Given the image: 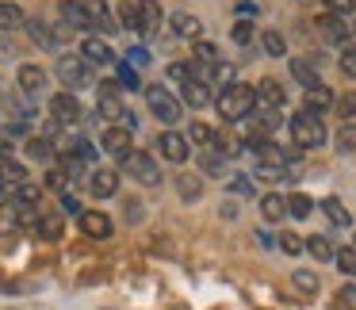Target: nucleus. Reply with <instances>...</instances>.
I'll return each mask as SVG.
<instances>
[{
  "label": "nucleus",
  "mask_w": 356,
  "mask_h": 310,
  "mask_svg": "<svg viewBox=\"0 0 356 310\" xmlns=\"http://www.w3.org/2000/svg\"><path fill=\"white\" fill-rule=\"evenodd\" d=\"M19 230V218H0V234H16Z\"/></svg>",
  "instance_id": "bf43d9fd"
},
{
  "label": "nucleus",
  "mask_w": 356,
  "mask_h": 310,
  "mask_svg": "<svg viewBox=\"0 0 356 310\" xmlns=\"http://www.w3.org/2000/svg\"><path fill=\"white\" fill-rule=\"evenodd\" d=\"M115 81H119V88H138V73H134V65H127V62H115Z\"/></svg>",
  "instance_id": "a19ab883"
},
{
  "label": "nucleus",
  "mask_w": 356,
  "mask_h": 310,
  "mask_svg": "<svg viewBox=\"0 0 356 310\" xmlns=\"http://www.w3.org/2000/svg\"><path fill=\"white\" fill-rule=\"evenodd\" d=\"M261 215L268 218V222H280V218L287 215V199H284V195H276V192L264 195V199H261Z\"/></svg>",
  "instance_id": "bb28decb"
},
{
  "label": "nucleus",
  "mask_w": 356,
  "mask_h": 310,
  "mask_svg": "<svg viewBox=\"0 0 356 310\" xmlns=\"http://www.w3.org/2000/svg\"><path fill=\"white\" fill-rule=\"evenodd\" d=\"M177 192H180V199H184V203H195L203 195V180L200 177H180L177 180Z\"/></svg>",
  "instance_id": "7c9ffc66"
},
{
  "label": "nucleus",
  "mask_w": 356,
  "mask_h": 310,
  "mask_svg": "<svg viewBox=\"0 0 356 310\" xmlns=\"http://www.w3.org/2000/svg\"><path fill=\"white\" fill-rule=\"evenodd\" d=\"M188 142H195V146H211V142H215V131H211L207 123H200V119H195V123L188 127Z\"/></svg>",
  "instance_id": "58836bf2"
},
{
  "label": "nucleus",
  "mask_w": 356,
  "mask_h": 310,
  "mask_svg": "<svg viewBox=\"0 0 356 310\" xmlns=\"http://www.w3.org/2000/svg\"><path fill=\"white\" fill-rule=\"evenodd\" d=\"M310 211H314L310 195H302V192H291V195H287V215H291V218H310Z\"/></svg>",
  "instance_id": "c85d7f7f"
},
{
  "label": "nucleus",
  "mask_w": 356,
  "mask_h": 310,
  "mask_svg": "<svg viewBox=\"0 0 356 310\" xmlns=\"http://www.w3.org/2000/svg\"><path fill=\"white\" fill-rule=\"evenodd\" d=\"M215 154H222L226 161L230 157H241V149H245V138H238V134H230V131H215Z\"/></svg>",
  "instance_id": "6ab92c4d"
},
{
  "label": "nucleus",
  "mask_w": 356,
  "mask_h": 310,
  "mask_svg": "<svg viewBox=\"0 0 356 310\" xmlns=\"http://www.w3.org/2000/svg\"><path fill=\"white\" fill-rule=\"evenodd\" d=\"M192 47H195V62H203V65H215V62H218V47H215V42L195 39Z\"/></svg>",
  "instance_id": "ea45409f"
},
{
  "label": "nucleus",
  "mask_w": 356,
  "mask_h": 310,
  "mask_svg": "<svg viewBox=\"0 0 356 310\" xmlns=\"http://www.w3.org/2000/svg\"><path fill=\"white\" fill-rule=\"evenodd\" d=\"M215 81L218 85H234V65H226V62H215Z\"/></svg>",
  "instance_id": "5fc2aeb1"
},
{
  "label": "nucleus",
  "mask_w": 356,
  "mask_h": 310,
  "mask_svg": "<svg viewBox=\"0 0 356 310\" xmlns=\"http://www.w3.org/2000/svg\"><path fill=\"white\" fill-rule=\"evenodd\" d=\"M261 42H264V54H268V58H284V54H287L284 35H276V31H264V35H261Z\"/></svg>",
  "instance_id": "e433bc0d"
},
{
  "label": "nucleus",
  "mask_w": 356,
  "mask_h": 310,
  "mask_svg": "<svg viewBox=\"0 0 356 310\" xmlns=\"http://www.w3.org/2000/svg\"><path fill=\"white\" fill-rule=\"evenodd\" d=\"M337 149L341 154H356V123H345L337 131Z\"/></svg>",
  "instance_id": "79ce46f5"
},
{
  "label": "nucleus",
  "mask_w": 356,
  "mask_h": 310,
  "mask_svg": "<svg viewBox=\"0 0 356 310\" xmlns=\"http://www.w3.org/2000/svg\"><path fill=\"white\" fill-rule=\"evenodd\" d=\"M188 146H192V142H188L180 131H165L161 138H157V149H161V157H165V161H172V165H184L188 157H192V149H188Z\"/></svg>",
  "instance_id": "423d86ee"
},
{
  "label": "nucleus",
  "mask_w": 356,
  "mask_h": 310,
  "mask_svg": "<svg viewBox=\"0 0 356 310\" xmlns=\"http://www.w3.org/2000/svg\"><path fill=\"white\" fill-rule=\"evenodd\" d=\"M333 264L341 268V276L356 279V249H337V256H333Z\"/></svg>",
  "instance_id": "4c0bfd02"
},
{
  "label": "nucleus",
  "mask_w": 356,
  "mask_h": 310,
  "mask_svg": "<svg viewBox=\"0 0 356 310\" xmlns=\"http://www.w3.org/2000/svg\"><path fill=\"white\" fill-rule=\"evenodd\" d=\"M119 24L123 27H131V31H138V12H134V4H119Z\"/></svg>",
  "instance_id": "09e8293b"
},
{
  "label": "nucleus",
  "mask_w": 356,
  "mask_h": 310,
  "mask_svg": "<svg viewBox=\"0 0 356 310\" xmlns=\"http://www.w3.org/2000/svg\"><path fill=\"white\" fill-rule=\"evenodd\" d=\"M35 230H39L47 241H58V238H62V218H58V215H42Z\"/></svg>",
  "instance_id": "c9c22d12"
},
{
  "label": "nucleus",
  "mask_w": 356,
  "mask_h": 310,
  "mask_svg": "<svg viewBox=\"0 0 356 310\" xmlns=\"http://www.w3.org/2000/svg\"><path fill=\"white\" fill-rule=\"evenodd\" d=\"M146 104L161 123H169V127L180 123V96H172L165 85H149L146 88Z\"/></svg>",
  "instance_id": "7ed1b4c3"
},
{
  "label": "nucleus",
  "mask_w": 356,
  "mask_h": 310,
  "mask_svg": "<svg viewBox=\"0 0 356 310\" xmlns=\"http://www.w3.org/2000/svg\"><path fill=\"white\" fill-rule=\"evenodd\" d=\"M58 77H62V85L81 88V85L92 81V65H88L81 54H65V58H58Z\"/></svg>",
  "instance_id": "39448f33"
},
{
  "label": "nucleus",
  "mask_w": 356,
  "mask_h": 310,
  "mask_svg": "<svg viewBox=\"0 0 356 310\" xmlns=\"http://www.w3.org/2000/svg\"><path fill=\"white\" fill-rule=\"evenodd\" d=\"M180 96L184 100L180 104H188V108H207L215 96H211V85H203V81H188V85H180Z\"/></svg>",
  "instance_id": "a211bd4d"
},
{
  "label": "nucleus",
  "mask_w": 356,
  "mask_h": 310,
  "mask_svg": "<svg viewBox=\"0 0 356 310\" xmlns=\"http://www.w3.org/2000/svg\"><path fill=\"white\" fill-rule=\"evenodd\" d=\"M123 111H127V104L119 100V96H100V115L108 119V123H119Z\"/></svg>",
  "instance_id": "473e14b6"
},
{
  "label": "nucleus",
  "mask_w": 356,
  "mask_h": 310,
  "mask_svg": "<svg viewBox=\"0 0 356 310\" xmlns=\"http://www.w3.org/2000/svg\"><path fill=\"white\" fill-rule=\"evenodd\" d=\"M88 8V27H100V31H115V19H111V12H108V4L104 0H88L85 4Z\"/></svg>",
  "instance_id": "aec40b11"
},
{
  "label": "nucleus",
  "mask_w": 356,
  "mask_h": 310,
  "mask_svg": "<svg viewBox=\"0 0 356 310\" xmlns=\"http://www.w3.org/2000/svg\"><path fill=\"white\" fill-rule=\"evenodd\" d=\"M291 284H295V291L299 295H318V276L314 272H307V268H299V272H291Z\"/></svg>",
  "instance_id": "2f4dec72"
},
{
  "label": "nucleus",
  "mask_w": 356,
  "mask_h": 310,
  "mask_svg": "<svg viewBox=\"0 0 356 310\" xmlns=\"http://www.w3.org/2000/svg\"><path fill=\"white\" fill-rule=\"evenodd\" d=\"M356 8V0H325V12L330 16H348Z\"/></svg>",
  "instance_id": "603ef678"
},
{
  "label": "nucleus",
  "mask_w": 356,
  "mask_h": 310,
  "mask_svg": "<svg viewBox=\"0 0 356 310\" xmlns=\"http://www.w3.org/2000/svg\"><path fill=\"white\" fill-rule=\"evenodd\" d=\"M81 58H85L88 65H115V54H111V47L104 39H96V35H88L85 42H81Z\"/></svg>",
  "instance_id": "9d476101"
},
{
  "label": "nucleus",
  "mask_w": 356,
  "mask_h": 310,
  "mask_svg": "<svg viewBox=\"0 0 356 310\" xmlns=\"http://www.w3.org/2000/svg\"><path fill=\"white\" fill-rule=\"evenodd\" d=\"M238 16H257V4H253V0H241V4H238Z\"/></svg>",
  "instance_id": "052dcab7"
},
{
  "label": "nucleus",
  "mask_w": 356,
  "mask_h": 310,
  "mask_svg": "<svg viewBox=\"0 0 356 310\" xmlns=\"http://www.w3.org/2000/svg\"><path fill=\"white\" fill-rule=\"evenodd\" d=\"M353 249H356V234H353Z\"/></svg>",
  "instance_id": "338daca9"
},
{
  "label": "nucleus",
  "mask_w": 356,
  "mask_h": 310,
  "mask_svg": "<svg viewBox=\"0 0 356 310\" xmlns=\"http://www.w3.org/2000/svg\"><path fill=\"white\" fill-rule=\"evenodd\" d=\"M257 180H264V184H284L291 172H287V165H257V172H253Z\"/></svg>",
  "instance_id": "c756f323"
},
{
  "label": "nucleus",
  "mask_w": 356,
  "mask_h": 310,
  "mask_svg": "<svg viewBox=\"0 0 356 310\" xmlns=\"http://www.w3.org/2000/svg\"><path fill=\"white\" fill-rule=\"evenodd\" d=\"M16 81H19V92L24 96H39L42 88H47V73L39 70V65H19V73H16Z\"/></svg>",
  "instance_id": "ddd939ff"
},
{
  "label": "nucleus",
  "mask_w": 356,
  "mask_h": 310,
  "mask_svg": "<svg viewBox=\"0 0 356 310\" xmlns=\"http://www.w3.org/2000/svg\"><path fill=\"white\" fill-rule=\"evenodd\" d=\"M0 184H8V188L27 184V165H19L16 157H8V161H0Z\"/></svg>",
  "instance_id": "b1692460"
},
{
  "label": "nucleus",
  "mask_w": 356,
  "mask_h": 310,
  "mask_svg": "<svg viewBox=\"0 0 356 310\" xmlns=\"http://www.w3.org/2000/svg\"><path fill=\"white\" fill-rule=\"evenodd\" d=\"M215 108L226 123H241V119H249L257 111V92L249 85H241V81H234V85H226L215 96Z\"/></svg>",
  "instance_id": "f257e3e1"
},
{
  "label": "nucleus",
  "mask_w": 356,
  "mask_h": 310,
  "mask_svg": "<svg viewBox=\"0 0 356 310\" xmlns=\"http://www.w3.org/2000/svg\"><path fill=\"white\" fill-rule=\"evenodd\" d=\"M230 35H234V42H238V47H249V42H253V24H249V19H238Z\"/></svg>",
  "instance_id": "a18cd8bd"
},
{
  "label": "nucleus",
  "mask_w": 356,
  "mask_h": 310,
  "mask_svg": "<svg viewBox=\"0 0 356 310\" xmlns=\"http://www.w3.org/2000/svg\"><path fill=\"white\" fill-rule=\"evenodd\" d=\"M322 211H325V218H330L333 226H348V222H353V215L345 211V203H341L337 195H325V199H322Z\"/></svg>",
  "instance_id": "393cba45"
},
{
  "label": "nucleus",
  "mask_w": 356,
  "mask_h": 310,
  "mask_svg": "<svg viewBox=\"0 0 356 310\" xmlns=\"http://www.w3.org/2000/svg\"><path fill=\"white\" fill-rule=\"evenodd\" d=\"M169 27H172V35H177V39H188V42L203 39V24L192 16V12H177V16L169 19Z\"/></svg>",
  "instance_id": "2eb2a0df"
},
{
  "label": "nucleus",
  "mask_w": 356,
  "mask_h": 310,
  "mask_svg": "<svg viewBox=\"0 0 356 310\" xmlns=\"http://www.w3.org/2000/svg\"><path fill=\"white\" fill-rule=\"evenodd\" d=\"M4 138H27V123L24 119H12V123L4 127Z\"/></svg>",
  "instance_id": "4d7b16f0"
},
{
  "label": "nucleus",
  "mask_w": 356,
  "mask_h": 310,
  "mask_svg": "<svg viewBox=\"0 0 356 310\" xmlns=\"http://www.w3.org/2000/svg\"><path fill=\"white\" fill-rule=\"evenodd\" d=\"M337 310H356V284H345L337 291Z\"/></svg>",
  "instance_id": "49530a36"
},
{
  "label": "nucleus",
  "mask_w": 356,
  "mask_h": 310,
  "mask_svg": "<svg viewBox=\"0 0 356 310\" xmlns=\"http://www.w3.org/2000/svg\"><path fill=\"white\" fill-rule=\"evenodd\" d=\"M291 77L299 81L302 88H314V85H322V81H318V73H314V65H310L307 58H295V62H291Z\"/></svg>",
  "instance_id": "a878e982"
},
{
  "label": "nucleus",
  "mask_w": 356,
  "mask_h": 310,
  "mask_svg": "<svg viewBox=\"0 0 356 310\" xmlns=\"http://www.w3.org/2000/svg\"><path fill=\"white\" fill-rule=\"evenodd\" d=\"M276 245L284 249L287 256H299V253H307V249H302V238H299V234H291V230H284V234H280V241H276Z\"/></svg>",
  "instance_id": "37998d69"
},
{
  "label": "nucleus",
  "mask_w": 356,
  "mask_h": 310,
  "mask_svg": "<svg viewBox=\"0 0 356 310\" xmlns=\"http://www.w3.org/2000/svg\"><path fill=\"white\" fill-rule=\"evenodd\" d=\"M123 165H127V172H131L134 180H142L146 188H157V184H161V165H157L154 157L146 154V149H131V154L123 157Z\"/></svg>",
  "instance_id": "20e7f679"
},
{
  "label": "nucleus",
  "mask_w": 356,
  "mask_h": 310,
  "mask_svg": "<svg viewBox=\"0 0 356 310\" xmlns=\"http://www.w3.org/2000/svg\"><path fill=\"white\" fill-rule=\"evenodd\" d=\"M169 77L177 81V85H188V81H192V65H188V62H172L169 65Z\"/></svg>",
  "instance_id": "8fccbe9b"
},
{
  "label": "nucleus",
  "mask_w": 356,
  "mask_h": 310,
  "mask_svg": "<svg viewBox=\"0 0 356 310\" xmlns=\"http://www.w3.org/2000/svg\"><path fill=\"white\" fill-rule=\"evenodd\" d=\"M65 184H70L65 169H50V172H47V188H54V192H65Z\"/></svg>",
  "instance_id": "864d4df0"
},
{
  "label": "nucleus",
  "mask_w": 356,
  "mask_h": 310,
  "mask_svg": "<svg viewBox=\"0 0 356 310\" xmlns=\"http://www.w3.org/2000/svg\"><path fill=\"white\" fill-rule=\"evenodd\" d=\"M127 65H134V70H142V65H149V50L134 47L131 54H127Z\"/></svg>",
  "instance_id": "6e6d98bb"
},
{
  "label": "nucleus",
  "mask_w": 356,
  "mask_h": 310,
  "mask_svg": "<svg viewBox=\"0 0 356 310\" xmlns=\"http://www.w3.org/2000/svg\"><path fill=\"white\" fill-rule=\"evenodd\" d=\"M58 16H62V24L77 27V31H92V27H88L85 0H62V4H58Z\"/></svg>",
  "instance_id": "9b49d317"
},
{
  "label": "nucleus",
  "mask_w": 356,
  "mask_h": 310,
  "mask_svg": "<svg viewBox=\"0 0 356 310\" xmlns=\"http://www.w3.org/2000/svg\"><path fill=\"white\" fill-rule=\"evenodd\" d=\"M96 92H100V96H123V88H119V81H100Z\"/></svg>",
  "instance_id": "13d9d810"
},
{
  "label": "nucleus",
  "mask_w": 356,
  "mask_h": 310,
  "mask_svg": "<svg viewBox=\"0 0 356 310\" xmlns=\"http://www.w3.org/2000/svg\"><path fill=\"white\" fill-rule=\"evenodd\" d=\"M27 157L31 161H42V165H50L58 157V146H54V138H27Z\"/></svg>",
  "instance_id": "4be33fe9"
},
{
  "label": "nucleus",
  "mask_w": 356,
  "mask_h": 310,
  "mask_svg": "<svg viewBox=\"0 0 356 310\" xmlns=\"http://www.w3.org/2000/svg\"><path fill=\"white\" fill-rule=\"evenodd\" d=\"M230 195L249 199V195H253V180H249V177H230Z\"/></svg>",
  "instance_id": "de8ad7c7"
},
{
  "label": "nucleus",
  "mask_w": 356,
  "mask_h": 310,
  "mask_svg": "<svg viewBox=\"0 0 356 310\" xmlns=\"http://www.w3.org/2000/svg\"><path fill=\"white\" fill-rule=\"evenodd\" d=\"M81 230H85L88 238H111L115 222H111L104 211H81Z\"/></svg>",
  "instance_id": "f8f14e48"
},
{
  "label": "nucleus",
  "mask_w": 356,
  "mask_h": 310,
  "mask_svg": "<svg viewBox=\"0 0 356 310\" xmlns=\"http://www.w3.org/2000/svg\"><path fill=\"white\" fill-rule=\"evenodd\" d=\"M333 108H337V115H341V119H353V115H356V92L337 96V100H333Z\"/></svg>",
  "instance_id": "c03bdc74"
},
{
  "label": "nucleus",
  "mask_w": 356,
  "mask_h": 310,
  "mask_svg": "<svg viewBox=\"0 0 356 310\" xmlns=\"http://www.w3.org/2000/svg\"><path fill=\"white\" fill-rule=\"evenodd\" d=\"M291 138H295V146H299V149H318V146H325L322 115H318V111H310V108L295 111V115H291Z\"/></svg>",
  "instance_id": "f03ea898"
},
{
  "label": "nucleus",
  "mask_w": 356,
  "mask_h": 310,
  "mask_svg": "<svg viewBox=\"0 0 356 310\" xmlns=\"http://www.w3.org/2000/svg\"><path fill=\"white\" fill-rule=\"evenodd\" d=\"M333 100H337V96H333L325 85L307 88V108H310V111H325V108H333Z\"/></svg>",
  "instance_id": "cd10ccee"
},
{
  "label": "nucleus",
  "mask_w": 356,
  "mask_h": 310,
  "mask_svg": "<svg viewBox=\"0 0 356 310\" xmlns=\"http://www.w3.org/2000/svg\"><path fill=\"white\" fill-rule=\"evenodd\" d=\"M24 12L12 4V0H0V27H24Z\"/></svg>",
  "instance_id": "72a5a7b5"
},
{
  "label": "nucleus",
  "mask_w": 356,
  "mask_h": 310,
  "mask_svg": "<svg viewBox=\"0 0 356 310\" xmlns=\"http://www.w3.org/2000/svg\"><path fill=\"white\" fill-rule=\"evenodd\" d=\"M12 157V146H8V138H0V161H8Z\"/></svg>",
  "instance_id": "69168bd1"
},
{
  "label": "nucleus",
  "mask_w": 356,
  "mask_h": 310,
  "mask_svg": "<svg viewBox=\"0 0 356 310\" xmlns=\"http://www.w3.org/2000/svg\"><path fill=\"white\" fill-rule=\"evenodd\" d=\"M314 27H318V35H322L330 47H345V42H348V24H345V16H330V12H325V16L314 19Z\"/></svg>",
  "instance_id": "6e6552de"
},
{
  "label": "nucleus",
  "mask_w": 356,
  "mask_h": 310,
  "mask_svg": "<svg viewBox=\"0 0 356 310\" xmlns=\"http://www.w3.org/2000/svg\"><path fill=\"white\" fill-rule=\"evenodd\" d=\"M302 249H307L314 261H333V256H337V249H333V241L325 238V234H310V238L302 241Z\"/></svg>",
  "instance_id": "5701e85b"
},
{
  "label": "nucleus",
  "mask_w": 356,
  "mask_h": 310,
  "mask_svg": "<svg viewBox=\"0 0 356 310\" xmlns=\"http://www.w3.org/2000/svg\"><path fill=\"white\" fill-rule=\"evenodd\" d=\"M24 27H27V35H31V42L35 47H42V50H58V39H54V31H50L42 19H24Z\"/></svg>",
  "instance_id": "412c9836"
},
{
  "label": "nucleus",
  "mask_w": 356,
  "mask_h": 310,
  "mask_svg": "<svg viewBox=\"0 0 356 310\" xmlns=\"http://www.w3.org/2000/svg\"><path fill=\"white\" fill-rule=\"evenodd\" d=\"M12 192H16V188H8V184H0V207H4V203H12Z\"/></svg>",
  "instance_id": "0e129e2a"
},
{
  "label": "nucleus",
  "mask_w": 356,
  "mask_h": 310,
  "mask_svg": "<svg viewBox=\"0 0 356 310\" xmlns=\"http://www.w3.org/2000/svg\"><path fill=\"white\" fill-rule=\"evenodd\" d=\"M200 169L207 172V177H226V157L222 154H211V149H207V154L200 157Z\"/></svg>",
  "instance_id": "f704fd0d"
},
{
  "label": "nucleus",
  "mask_w": 356,
  "mask_h": 310,
  "mask_svg": "<svg viewBox=\"0 0 356 310\" xmlns=\"http://www.w3.org/2000/svg\"><path fill=\"white\" fill-rule=\"evenodd\" d=\"M341 73L356 81V47H345V54H341Z\"/></svg>",
  "instance_id": "3c124183"
},
{
  "label": "nucleus",
  "mask_w": 356,
  "mask_h": 310,
  "mask_svg": "<svg viewBox=\"0 0 356 310\" xmlns=\"http://www.w3.org/2000/svg\"><path fill=\"white\" fill-rule=\"evenodd\" d=\"M62 207H65V211H73V215H81V203L73 199V195H62Z\"/></svg>",
  "instance_id": "680f3d73"
},
{
  "label": "nucleus",
  "mask_w": 356,
  "mask_h": 310,
  "mask_svg": "<svg viewBox=\"0 0 356 310\" xmlns=\"http://www.w3.org/2000/svg\"><path fill=\"white\" fill-rule=\"evenodd\" d=\"M104 149L123 161V157L131 154V131H123V127H108V131H104Z\"/></svg>",
  "instance_id": "f3484780"
},
{
  "label": "nucleus",
  "mask_w": 356,
  "mask_h": 310,
  "mask_svg": "<svg viewBox=\"0 0 356 310\" xmlns=\"http://www.w3.org/2000/svg\"><path fill=\"white\" fill-rule=\"evenodd\" d=\"M119 188V172L115 169H96L92 172V184H88V192L96 195V199H111Z\"/></svg>",
  "instance_id": "dca6fc26"
},
{
  "label": "nucleus",
  "mask_w": 356,
  "mask_h": 310,
  "mask_svg": "<svg viewBox=\"0 0 356 310\" xmlns=\"http://www.w3.org/2000/svg\"><path fill=\"white\" fill-rule=\"evenodd\" d=\"M134 12H138V35H157L165 12L157 0H134Z\"/></svg>",
  "instance_id": "1a4fd4ad"
},
{
  "label": "nucleus",
  "mask_w": 356,
  "mask_h": 310,
  "mask_svg": "<svg viewBox=\"0 0 356 310\" xmlns=\"http://www.w3.org/2000/svg\"><path fill=\"white\" fill-rule=\"evenodd\" d=\"M50 119H54L58 127H73L81 119V104H77V96H70V92H58L54 100H50Z\"/></svg>",
  "instance_id": "0eeeda50"
},
{
  "label": "nucleus",
  "mask_w": 356,
  "mask_h": 310,
  "mask_svg": "<svg viewBox=\"0 0 356 310\" xmlns=\"http://www.w3.org/2000/svg\"><path fill=\"white\" fill-rule=\"evenodd\" d=\"M127 211H131V222H142V207H138V203H127Z\"/></svg>",
  "instance_id": "e2e57ef3"
},
{
  "label": "nucleus",
  "mask_w": 356,
  "mask_h": 310,
  "mask_svg": "<svg viewBox=\"0 0 356 310\" xmlns=\"http://www.w3.org/2000/svg\"><path fill=\"white\" fill-rule=\"evenodd\" d=\"M253 92H257V104H261V108H276V111L284 108V100H287V96H284V85H280L276 77H264L261 85L253 88Z\"/></svg>",
  "instance_id": "4468645a"
}]
</instances>
